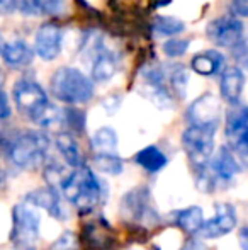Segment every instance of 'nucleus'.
I'll return each mask as SVG.
<instances>
[{
    "label": "nucleus",
    "mask_w": 248,
    "mask_h": 250,
    "mask_svg": "<svg viewBox=\"0 0 248 250\" xmlns=\"http://www.w3.org/2000/svg\"><path fill=\"white\" fill-rule=\"evenodd\" d=\"M225 136L228 148L235 153L248 157V105L235 104L228 109L225 119Z\"/></svg>",
    "instance_id": "obj_6"
},
{
    "label": "nucleus",
    "mask_w": 248,
    "mask_h": 250,
    "mask_svg": "<svg viewBox=\"0 0 248 250\" xmlns=\"http://www.w3.org/2000/svg\"><path fill=\"white\" fill-rule=\"evenodd\" d=\"M139 94L145 96L146 99L150 102H153V104L160 109H169L173 105L172 97H170V94L167 92L165 85H152V83H145V85L141 87V90H139Z\"/></svg>",
    "instance_id": "obj_23"
},
{
    "label": "nucleus",
    "mask_w": 248,
    "mask_h": 250,
    "mask_svg": "<svg viewBox=\"0 0 248 250\" xmlns=\"http://www.w3.org/2000/svg\"><path fill=\"white\" fill-rule=\"evenodd\" d=\"M57 143V148L61 153L63 160L70 165L72 168H78L83 165V158H82V151H80V146L76 143V140L73 138L68 133H60L55 140Z\"/></svg>",
    "instance_id": "obj_20"
},
{
    "label": "nucleus",
    "mask_w": 248,
    "mask_h": 250,
    "mask_svg": "<svg viewBox=\"0 0 248 250\" xmlns=\"http://www.w3.org/2000/svg\"><path fill=\"white\" fill-rule=\"evenodd\" d=\"M41 216L29 203L17 204L12 209L10 242L16 250H36L39 240Z\"/></svg>",
    "instance_id": "obj_4"
},
{
    "label": "nucleus",
    "mask_w": 248,
    "mask_h": 250,
    "mask_svg": "<svg viewBox=\"0 0 248 250\" xmlns=\"http://www.w3.org/2000/svg\"><path fill=\"white\" fill-rule=\"evenodd\" d=\"M92 146L97 153H113L117 151V133L109 126L99 128L92 136Z\"/></svg>",
    "instance_id": "obj_22"
},
{
    "label": "nucleus",
    "mask_w": 248,
    "mask_h": 250,
    "mask_svg": "<svg viewBox=\"0 0 248 250\" xmlns=\"http://www.w3.org/2000/svg\"><path fill=\"white\" fill-rule=\"evenodd\" d=\"M219 118H221V105L212 94L201 96L187 109V119L191 126H201V128H209L216 131Z\"/></svg>",
    "instance_id": "obj_10"
},
{
    "label": "nucleus",
    "mask_w": 248,
    "mask_h": 250,
    "mask_svg": "<svg viewBox=\"0 0 248 250\" xmlns=\"http://www.w3.org/2000/svg\"><path fill=\"white\" fill-rule=\"evenodd\" d=\"M134 162L143 170L150 172V174H156V172H160L165 167L169 158H167V155L163 153L158 146L150 145V146H146V148L139 150L138 153L134 155Z\"/></svg>",
    "instance_id": "obj_19"
},
{
    "label": "nucleus",
    "mask_w": 248,
    "mask_h": 250,
    "mask_svg": "<svg viewBox=\"0 0 248 250\" xmlns=\"http://www.w3.org/2000/svg\"><path fill=\"white\" fill-rule=\"evenodd\" d=\"M63 125L70 126L73 131H83V126H85V114H83L80 109L70 107L63 111Z\"/></svg>",
    "instance_id": "obj_29"
},
{
    "label": "nucleus",
    "mask_w": 248,
    "mask_h": 250,
    "mask_svg": "<svg viewBox=\"0 0 248 250\" xmlns=\"http://www.w3.org/2000/svg\"><path fill=\"white\" fill-rule=\"evenodd\" d=\"M9 5H12V3H10V0H0V9H3V7H9Z\"/></svg>",
    "instance_id": "obj_37"
},
{
    "label": "nucleus",
    "mask_w": 248,
    "mask_h": 250,
    "mask_svg": "<svg viewBox=\"0 0 248 250\" xmlns=\"http://www.w3.org/2000/svg\"><path fill=\"white\" fill-rule=\"evenodd\" d=\"M175 223L182 231L187 235H195L201 231L202 223H204V214L199 206H191L184 211H179L175 218Z\"/></svg>",
    "instance_id": "obj_21"
},
{
    "label": "nucleus",
    "mask_w": 248,
    "mask_h": 250,
    "mask_svg": "<svg viewBox=\"0 0 248 250\" xmlns=\"http://www.w3.org/2000/svg\"><path fill=\"white\" fill-rule=\"evenodd\" d=\"M3 50V41H2V34H0V53Z\"/></svg>",
    "instance_id": "obj_39"
},
{
    "label": "nucleus",
    "mask_w": 248,
    "mask_h": 250,
    "mask_svg": "<svg viewBox=\"0 0 248 250\" xmlns=\"http://www.w3.org/2000/svg\"><path fill=\"white\" fill-rule=\"evenodd\" d=\"M238 242H240V245H242L243 250H248V227H245V228H242V230H240Z\"/></svg>",
    "instance_id": "obj_35"
},
{
    "label": "nucleus",
    "mask_w": 248,
    "mask_h": 250,
    "mask_svg": "<svg viewBox=\"0 0 248 250\" xmlns=\"http://www.w3.org/2000/svg\"><path fill=\"white\" fill-rule=\"evenodd\" d=\"M51 250H76V242H75L73 233H70V231L63 233L61 237L53 244Z\"/></svg>",
    "instance_id": "obj_31"
},
{
    "label": "nucleus",
    "mask_w": 248,
    "mask_h": 250,
    "mask_svg": "<svg viewBox=\"0 0 248 250\" xmlns=\"http://www.w3.org/2000/svg\"><path fill=\"white\" fill-rule=\"evenodd\" d=\"M14 102L22 114L34 121L38 114L50 104L46 92L38 82L29 79H20L14 85Z\"/></svg>",
    "instance_id": "obj_9"
},
{
    "label": "nucleus",
    "mask_w": 248,
    "mask_h": 250,
    "mask_svg": "<svg viewBox=\"0 0 248 250\" xmlns=\"http://www.w3.org/2000/svg\"><path fill=\"white\" fill-rule=\"evenodd\" d=\"M187 83H189V73H187L186 66H182V65L173 66L172 72H170V85H172L173 92H175L180 99L186 97Z\"/></svg>",
    "instance_id": "obj_26"
},
{
    "label": "nucleus",
    "mask_w": 248,
    "mask_h": 250,
    "mask_svg": "<svg viewBox=\"0 0 248 250\" xmlns=\"http://www.w3.org/2000/svg\"><path fill=\"white\" fill-rule=\"evenodd\" d=\"M223 65H225V56L216 50H206L199 53L191 62L192 70L201 77H211L218 72H223Z\"/></svg>",
    "instance_id": "obj_16"
},
{
    "label": "nucleus",
    "mask_w": 248,
    "mask_h": 250,
    "mask_svg": "<svg viewBox=\"0 0 248 250\" xmlns=\"http://www.w3.org/2000/svg\"><path fill=\"white\" fill-rule=\"evenodd\" d=\"M182 250H206V247H204V244H202V242L191 240V242H187V244L184 245Z\"/></svg>",
    "instance_id": "obj_36"
},
{
    "label": "nucleus",
    "mask_w": 248,
    "mask_h": 250,
    "mask_svg": "<svg viewBox=\"0 0 248 250\" xmlns=\"http://www.w3.org/2000/svg\"><path fill=\"white\" fill-rule=\"evenodd\" d=\"M51 92L60 102L75 105L85 104L94 97V82L82 73L80 70L72 66H61L51 77Z\"/></svg>",
    "instance_id": "obj_2"
},
{
    "label": "nucleus",
    "mask_w": 248,
    "mask_h": 250,
    "mask_svg": "<svg viewBox=\"0 0 248 250\" xmlns=\"http://www.w3.org/2000/svg\"><path fill=\"white\" fill-rule=\"evenodd\" d=\"M233 53H235L236 62L248 72V44H242V46H238L236 50H233Z\"/></svg>",
    "instance_id": "obj_34"
},
{
    "label": "nucleus",
    "mask_w": 248,
    "mask_h": 250,
    "mask_svg": "<svg viewBox=\"0 0 248 250\" xmlns=\"http://www.w3.org/2000/svg\"><path fill=\"white\" fill-rule=\"evenodd\" d=\"M243 87H245V75L242 68L236 65L226 66L221 72V80H219V90H221L223 99L231 105L238 104Z\"/></svg>",
    "instance_id": "obj_14"
},
{
    "label": "nucleus",
    "mask_w": 248,
    "mask_h": 250,
    "mask_svg": "<svg viewBox=\"0 0 248 250\" xmlns=\"http://www.w3.org/2000/svg\"><path fill=\"white\" fill-rule=\"evenodd\" d=\"M236 221L238 218L235 208L228 203H218L214 208V216L202 223L199 235L204 238H221L235 230Z\"/></svg>",
    "instance_id": "obj_11"
},
{
    "label": "nucleus",
    "mask_w": 248,
    "mask_h": 250,
    "mask_svg": "<svg viewBox=\"0 0 248 250\" xmlns=\"http://www.w3.org/2000/svg\"><path fill=\"white\" fill-rule=\"evenodd\" d=\"M50 140L41 131H24L9 142V158L19 168H34L46 158Z\"/></svg>",
    "instance_id": "obj_3"
},
{
    "label": "nucleus",
    "mask_w": 248,
    "mask_h": 250,
    "mask_svg": "<svg viewBox=\"0 0 248 250\" xmlns=\"http://www.w3.org/2000/svg\"><path fill=\"white\" fill-rule=\"evenodd\" d=\"M189 44H191V41L186 40V38H169V40L163 43L162 50L167 56H170V58H179V56L187 53Z\"/></svg>",
    "instance_id": "obj_27"
},
{
    "label": "nucleus",
    "mask_w": 248,
    "mask_h": 250,
    "mask_svg": "<svg viewBox=\"0 0 248 250\" xmlns=\"http://www.w3.org/2000/svg\"><path fill=\"white\" fill-rule=\"evenodd\" d=\"M153 29L162 36H177L186 29V24L182 21L175 19V17L156 16L153 19Z\"/></svg>",
    "instance_id": "obj_25"
},
{
    "label": "nucleus",
    "mask_w": 248,
    "mask_h": 250,
    "mask_svg": "<svg viewBox=\"0 0 248 250\" xmlns=\"http://www.w3.org/2000/svg\"><path fill=\"white\" fill-rule=\"evenodd\" d=\"M66 10V0H43V12L50 16H63Z\"/></svg>",
    "instance_id": "obj_30"
},
{
    "label": "nucleus",
    "mask_w": 248,
    "mask_h": 250,
    "mask_svg": "<svg viewBox=\"0 0 248 250\" xmlns=\"http://www.w3.org/2000/svg\"><path fill=\"white\" fill-rule=\"evenodd\" d=\"M121 213L124 220L143 225L158 223V213L152 203V196L146 188H138L126 192L121 201Z\"/></svg>",
    "instance_id": "obj_7"
},
{
    "label": "nucleus",
    "mask_w": 248,
    "mask_h": 250,
    "mask_svg": "<svg viewBox=\"0 0 248 250\" xmlns=\"http://www.w3.org/2000/svg\"><path fill=\"white\" fill-rule=\"evenodd\" d=\"M211 174L209 177L216 179L214 182H231L240 172V165L236 162L233 151L228 146H221L211 158Z\"/></svg>",
    "instance_id": "obj_13"
},
{
    "label": "nucleus",
    "mask_w": 248,
    "mask_h": 250,
    "mask_svg": "<svg viewBox=\"0 0 248 250\" xmlns=\"http://www.w3.org/2000/svg\"><path fill=\"white\" fill-rule=\"evenodd\" d=\"M117 72V60L114 53L102 48L92 60V79L95 82H109Z\"/></svg>",
    "instance_id": "obj_17"
},
{
    "label": "nucleus",
    "mask_w": 248,
    "mask_h": 250,
    "mask_svg": "<svg viewBox=\"0 0 248 250\" xmlns=\"http://www.w3.org/2000/svg\"><path fill=\"white\" fill-rule=\"evenodd\" d=\"M61 29L57 24H43L34 36V53L44 62H53L61 53Z\"/></svg>",
    "instance_id": "obj_12"
},
{
    "label": "nucleus",
    "mask_w": 248,
    "mask_h": 250,
    "mask_svg": "<svg viewBox=\"0 0 248 250\" xmlns=\"http://www.w3.org/2000/svg\"><path fill=\"white\" fill-rule=\"evenodd\" d=\"M61 192L73 206L82 213H89L99 206L104 196V186L92 168L82 167L73 168L60 186Z\"/></svg>",
    "instance_id": "obj_1"
},
{
    "label": "nucleus",
    "mask_w": 248,
    "mask_h": 250,
    "mask_svg": "<svg viewBox=\"0 0 248 250\" xmlns=\"http://www.w3.org/2000/svg\"><path fill=\"white\" fill-rule=\"evenodd\" d=\"M94 165L97 170L107 175H119L124 170L123 160L113 153H95L94 155Z\"/></svg>",
    "instance_id": "obj_24"
},
{
    "label": "nucleus",
    "mask_w": 248,
    "mask_h": 250,
    "mask_svg": "<svg viewBox=\"0 0 248 250\" xmlns=\"http://www.w3.org/2000/svg\"><path fill=\"white\" fill-rule=\"evenodd\" d=\"M3 182H5V174H3V170H0V188L3 186Z\"/></svg>",
    "instance_id": "obj_38"
},
{
    "label": "nucleus",
    "mask_w": 248,
    "mask_h": 250,
    "mask_svg": "<svg viewBox=\"0 0 248 250\" xmlns=\"http://www.w3.org/2000/svg\"><path fill=\"white\" fill-rule=\"evenodd\" d=\"M209 40L214 44L228 50H236L245 44V26L235 16H223L211 21L206 27Z\"/></svg>",
    "instance_id": "obj_8"
},
{
    "label": "nucleus",
    "mask_w": 248,
    "mask_h": 250,
    "mask_svg": "<svg viewBox=\"0 0 248 250\" xmlns=\"http://www.w3.org/2000/svg\"><path fill=\"white\" fill-rule=\"evenodd\" d=\"M10 3L22 16L34 17L43 12V0H10Z\"/></svg>",
    "instance_id": "obj_28"
},
{
    "label": "nucleus",
    "mask_w": 248,
    "mask_h": 250,
    "mask_svg": "<svg viewBox=\"0 0 248 250\" xmlns=\"http://www.w3.org/2000/svg\"><path fill=\"white\" fill-rule=\"evenodd\" d=\"M33 55L31 48L27 46L24 41L16 40L9 44H3L2 50V58L12 68H20V66H26L33 62Z\"/></svg>",
    "instance_id": "obj_18"
},
{
    "label": "nucleus",
    "mask_w": 248,
    "mask_h": 250,
    "mask_svg": "<svg viewBox=\"0 0 248 250\" xmlns=\"http://www.w3.org/2000/svg\"><path fill=\"white\" fill-rule=\"evenodd\" d=\"M12 114V109H10L9 96L0 89V119H7Z\"/></svg>",
    "instance_id": "obj_33"
},
{
    "label": "nucleus",
    "mask_w": 248,
    "mask_h": 250,
    "mask_svg": "<svg viewBox=\"0 0 248 250\" xmlns=\"http://www.w3.org/2000/svg\"><path fill=\"white\" fill-rule=\"evenodd\" d=\"M26 201L31 206L46 209L48 213L53 218H57V220H63V218H65V208H63L61 198L57 189L51 188V186L50 188H43V189H38V191L31 192L26 198Z\"/></svg>",
    "instance_id": "obj_15"
},
{
    "label": "nucleus",
    "mask_w": 248,
    "mask_h": 250,
    "mask_svg": "<svg viewBox=\"0 0 248 250\" xmlns=\"http://www.w3.org/2000/svg\"><path fill=\"white\" fill-rule=\"evenodd\" d=\"M214 129L189 126L182 133V146L194 168L202 174L209 165L214 151Z\"/></svg>",
    "instance_id": "obj_5"
},
{
    "label": "nucleus",
    "mask_w": 248,
    "mask_h": 250,
    "mask_svg": "<svg viewBox=\"0 0 248 250\" xmlns=\"http://www.w3.org/2000/svg\"><path fill=\"white\" fill-rule=\"evenodd\" d=\"M0 83H2V72H0Z\"/></svg>",
    "instance_id": "obj_40"
},
{
    "label": "nucleus",
    "mask_w": 248,
    "mask_h": 250,
    "mask_svg": "<svg viewBox=\"0 0 248 250\" xmlns=\"http://www.w3.org/2000/svg\"><path fill=\"white\" fill-rule=\"evenodd\" d=\"M229 9L235 17H248V0H229Z\"/></svg>",
    "instance_id": "obj_32"
}]
</instances>
